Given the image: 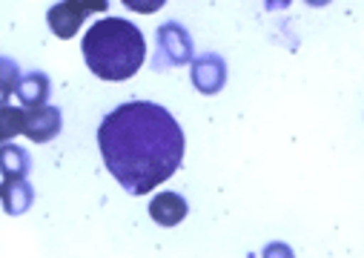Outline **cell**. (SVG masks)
<instances>
[{"mask_svg":"<svg viewBox=\"0 0 364 258\" xmlns=\"http://www.w3.org/2000/svg\"><path fill=\"white\" fill-rule=\"evenodd\" d=\"M98 146L109 176L129 195H146L175 176L187 141L169 109L152 101H129L101 121Z\"/></svg>","mask_w":364,"mask_h":258,"instance_id":"6da1fadb","label":"cell"},{"mask_svg":"<svg viewBox=\"0 0 364 258\" xmlns=\"http://www.w3.org/2000/svg\"><path fill=\"white\" fill-rule=\"evenodd\" d=\"M83 60L101 80H127L146 60L144 32L124 18H104L86 29L80 43Z\"/></svg>","mask_w":364,"mask_h":258,"instance_id":"7a4b0ae2","label":"cell"},{"mask_svg":"<svg viewBox=\"0 0 364 258\" xmlns=\"http://www.w3.org/2000/svg\"><path fill=\"white\" fill-rule=\"evenodd\" d=\"M196 60V49H193V38L190 32L169 21L164 26H158V55L152 60L155 69H172V66H187Z\"/></svg>","mask_w":364,"mask_h":258,"instance_id":"3957f363","label":"cell"},{"mask_svg":"<svg viewBox=\"0 0 364 258\" xmlns=\"http://www.w3.org/2000/svg\"><path fill=\"white\" fill-rule=\"evenodd\" d=\"M107 0H83V4H55L49 12H46V21H49V29L55 32V38L60 41H69L75 38V32L80 29V23L86 21V15L92 12H107Z\"/></svg>","mask_w":364,"mask_h":258,"instance_id":"277c9868","label":"cell"},{"mask_svg":"<svg viewBox=\"0 0 364 258\" xmlns=\"http://www.w3.org/2000/svg\"><path fill=\"white\" fill-rule=\"evenodd\" d=\"M193 83L201 95H218L227 83V60L218 52H204L193 60Z\"/></svg>","mask_w":364,"mask_h":258,"instance_id":"5b68a950","label":"cell"},{"mask_svg":"<svg viewBox=\"0 0 364 258\" xmlns=\"http://www.w3.org/2000/svg\"><path fill=\"white\" fill-rule=\"evenodd\" d=\"M63 127V115L58 107H38V109H29L26 112V121H23V135L35 144H46L52 138H58Z\"/></svg>","mask_w":364,"mask_h":258,"instance_id":"8992f818","label":"cell"},{"mask_svg":"<svg viewBox=\"0 0 364 258\" xmlns=\"http://www.w3.org/2000/svg\"><path fill=\"white\" fill-rule=\"evenodd\" d=\"M190 207L184 201V195H178V193H158L152 201H149V215L155 224L161 227H175L187 218Z\"/></svg>","mask_w":364,"mask_h":258,"instance_id":"52a82bcc","label":"cell"},{"mask_svg":"<svg viewBox=\"0 0 364 258\" xmlns=\"http://www.w3.org/2000/svg\"><path fill=\"white\" fill-rule=\"evenodd\" d=\"M0 204L9 215H23L35 204V190L26 178H4L0 184Z\"/></svg>","mask_w":364,"mask_h":258,"instance_id":"ba28073f","label":"cell"},{"mask_svg":"<svg viewBox=\"0 0 364 258\" xmlns=\"http://www.w3.org/2000/svg\"><path fill=\"white\" fill-rule=\"evenodd\" d=\"M49 77L43 75V72H29V75H23L21 77V83H18V101H21V107L29 112V109H38V107H46V98H49Z\"/></svg>","mask_w":364,"mask_h":258,"instance_id":"9c48e42d","label":"cell"},{"mask_svg":"<svg viewBox=\"0 0 364 258\" xmlns=\"http://www.w3.org/2000/svg\"><path fill=\"white\" fill-rule=\"evenodd\" d=\"M32 172V155L18 146V144H6L0 146V176L4 178H26Z\"/></svg>","mask_w":364,"mask_h":258,"instance_id":"30bf717a","label":"cell"},{"mask_svg":"<svg viewBox=\"0 0 364 258\" xmlns=\"http://www.w3.org/2000/svg\"><path fill=\"white\" fill-rule=\"evenodd\" d=\"M26 109L23 107H0V146H6L15 135L23 132Z\"/></svg>","mask_w":364,"mask_h":258,"instance_id":"8fae6325","label":"cell"},{"mask_svg":"<svg viewBox=\"0 0 364 258\" xmlns=\"http://www.w3.org/2000/svg\"><path fill=\"white\" fill-rule=\"evenodd\" d=\"M21 66L12 58L0 55V107H9L6 101L18 92V83H21Z\"/></svg>","mask_w":364,"mask_h":258,"instance_id":"7c38bea8","label":"cell"},{"mask_svg":"<svg viewBox=\"0 0 364 258\" xmlns=\"http://www.w3.org/2000/svg\"><path fill=\"white\" fill-rule=\"evenodd\" d=\"M261 258H296V252H293V247L284 244V241H269V244L264 247Z\"/></svg>","mask_w":364,"mask_h":258,"instance_id":"4fadbf2b","label":"cell"},{"mask_svg":"<svg viewBox=\"0 0 364 258\" xmlns=\"http://www.w3.org/2000/svg\"><path fill=\"white\" fill-rule=\"evenodd\" d=\"M127 6H129V9H135V12H138V9H141V12H152V9H155V6H161V4H127Z\"/></svg>","mask_w":364,"mask_h":258,"instance_id":"5bb4252c","label":"cell"}]
</instances>
